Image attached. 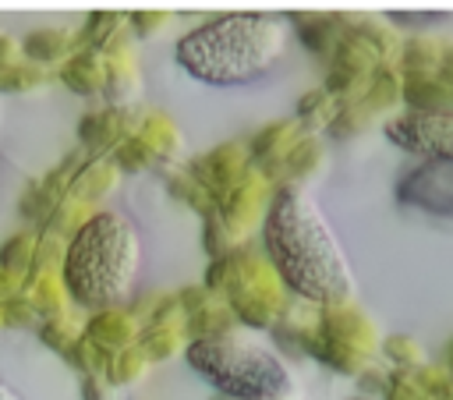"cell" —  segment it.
I'll use <instances>...</instances> for the list:
<instances>
[{"label": "cell", "mask_w": 453, "mask_h": 400, "mask_svg": "<svg viewBox=\"0 0 453 400\" xmlns=\"http://www.w3.org/2000/svg\"><path fill=\"white\" fill-rule=\"evenodd\" d=\"M262 241L280 280L319 304H340L354 290V273L340 237L333 234L311 195L287 188L269 205Z\"/></svg>", "instance_id": "1"}, {"label": "cell", "mask_w": 453, "mask_h": 400, "mask_svg": "<svg viewBox=\"0 0 453 400\" xmlns=\"http://www.w3.org/2000/svg\"><path fill=\"white\" fill-rule=\"evenodd\" d=\"M287 50V21L276 14H226L177 42V64L205 85H248L269 74Z\"/></svg>", "instance_id": "2"}, {"label": "cell", "mask_w": 453, "mask_h": 400, "mask_svg": "<svg viewBox=\"0 0 453 400\" xmlns=\"http://www.w3.org/2000/svg\"><path fill=\"white\" fill-rule=\"evenodd\" d=\"M60 280L67 294L81 308L110 312L127 301L138 265H142V237L138 227L124 212H96L88 216L60 258Z\"/></svg>", "instance_id": "3"}, {"label": "cell", "mask_w": 453, "mask_h": 400, "mask_svg": "<svg viewBox=\"0 0 453 400\" xmlns=\"http://www.w3.org/2000/svg\"><path fill=\"white\" fill-rule=\"evenodd\" d=\"M188 365L230 400H273L297 389L287 361L251 329L226 326L188 347Z\"/></svg>", "instance_id": "4"}, {"label": "cell", "mask_w": 453, "mask_h": 400, "mask_svg": "<svg viewBox=\"0 0 453 400\" xmlns=\"http://www.w3.org/2000/svg\"><path fill=\"white\" fill-rule=\"evenodd\" d=\"M396 198L418 212L453 219V159H425L400 184Z\"/></svg>", "instance_id": "5"}, {"label": "cell", "mask_w": 453, "mask_h": 400, "mask_svg": "<svg viewBox=\"0 0 453 400\" xmlns=\"http://www.w3.org/2000/svg\"><path fill=\"white\" fill-rule=\"evenodd\" d=\"M386 138L425 159H453V117L449 113H403L386 124Z\"/></svg>", "instance_id": "6"}, {"label": "cell", "mask_w": 453, "mask_h": 400, "mask_svg": "<svg viewBox=\"0 0 453 400\" xmlns=\"http://www.w3.org/2000/svg\"><path fill=\"white\" fill-rule=\"evenodd\" d=\"M67 50H71V39H67L64 32H32V35H25V42H21V53H25L28 64L60 60Z\"/></svg>", "instance_id": "7"}, {"label": "cell", "mask_w": 453, "mask_h": 400, "mask_svg": "<svg viewBox=\"0 0 453 400\" xmlns=\"http://www.w3.org/2000/svg\"><path fill=\"white\" fill-rule=\"evenodd\" d=\"M32 251H35V234H14L11 241H4V248H0V269L4 273H11V276H18L21 269H28V262H32Z\"/></svg>", "instance_id": "8"}, {"label": "cell", "mask_w": 453, "mask_h": 400, "mask_svg": "<svg viewBox=\"0 0 453 400\" xmlns=\"http://www.w3.org/2000/svg\"><path fill=\"white\" fill-rule=\"evenodd\" d=\"M39 81H46V71L39 64L14 60V64L0 67V92H25V88H32Z\"/></svg>", "instance_id": "9"}, {"label": "cell", "mask_w": 453, "mask_h": 400, "mask_svg": "<svg viewBox=\"0 0 453 400\" xmlns=\"http://www.w3.org/2000/svg\"><path fill=\"white\" fill-rule=\"evenodd\" d=\"M60 78L74 88V92H92L96 88V81H99V74H96V67H92V60L81 53V57H71L64 67H60Z\"/></svg>", "instance_id": "10"}, {"label": "cell", "mask_w": 453, "mask_h": 400, "mask_svg": "<svg viewBox=\"0 0 453 400\" xmlns=\"http://www.w3.org/2000/svg\"><path fill=\"white\" fill-rule=\"evenodd\" d=\"M28 304H32L35 315H53V312H60L64 294L57 290V283H53L50 276H39V280L32 283V297H28Z\"/></svg>", "instance_id": "11"}, {"label": "cell", "mask_w": 453, "mask_h": 400, "mask_svg": "<svg viewBox=\"0 0 453 400\" xmlns=\"http://www.w3.org/2000/svg\"><path fill=\"white\" fill-rule=\"evenodd\" d=\"M0 315H4V326H28V319H35V312H32L25 294H14L11 301H4Z\"/></svg>", "instance_id": "12"}, {"label": "cell", "mask_w": 453, "mask_h": 400, "mask_svg": "<svg viewBox=\"0 0 453 400\" xmlns=\"http://www.w3.org/2000/svg\"><path fill=\"white\" fill-rule=\"evenodd\" d=\"M42 340H50L57 350H71V336L64 333V326L57 322V319H50V322H42Z\"/></svg>", "instance_id": "13"}, {"label": "cell", "mask_w": 453, "mask_h": 400, "mask_svg": "<svg viewBox=\"0 0 453 400\" xmlns=\"http://www.w3.org/2000/svg\"><path fill=\"white\" fill-rule=\"evenodd\" d=\"M14 294H18V276H11V273H4V269H0V304H4V301H11Z\"/></svg>", "instance_id": "14"}, {"label": "cell", "mask_w": 453, "mask_h": 400, "mask_svg": "<svg viewBox=\"0 0 453 400\" xmlns=\"http://www.w3.org/2000/svg\"><path fill=\"white\" fill-rule=\"evenodd\" d=\"M14 57H18V46H14V39H11V35H0V67L14 64Z\"/></svg>", "instance_id": "15"}, {"label": "cell", "mask_w": 453, "mask_h": 400, "mask_svg": "<svg viewBox=\"0 0 453 400\" xmlns=\"http://www.w3.org/2000/svg\"><path fill=\"white\" fill-rule=\"evenodd\" d=\"M0 400H25V396H21L14 386H7V382L0 379Z\"/></svg>", "instance_id": "16"}, {"label": "cell", "mask_w": 453, "mask_h": 400, "mask_svg": "<svg viewBox=\"0 0 453 400\" xmlns=\"http://www.w3.org/2000/svg\"><path fill=\"white\" fill-rule=\"evenodd\" d=\"M212 400H230V396H219V393H216ZM273 400H308V396H304L301 389H294V393H283V396H273Z\"/></svg>", "instance_id": "17"}, {"label": "cell", "mask_w": 453, "mask_h": 400, "mask_svg": "<svg viewBox=\"0 0 453 400\" xmlns=\"http://www.w3.org/2000/svg\"><path fill=\"white\" fill-rule=\"evenodd\" d=\"M0 326H4V315H0Z\"/></svg>", "instance_id": "18"}]
</instances>
